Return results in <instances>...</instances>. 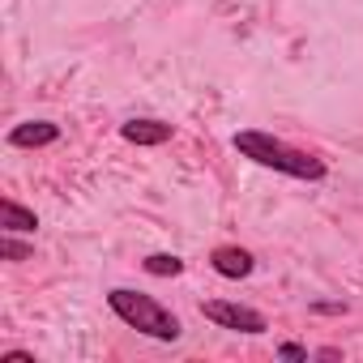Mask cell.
Returning <instances> with one entry per match:
<instances>
[{
  "label": "cell",
  "mask_w": 363,
  "mask_h": 363,
  "mask_svg": "<svg viewBox=\"0 0 363 363\" xmlns=\"http://www.w3.org/2000/svg\"><path fill=\"white\" fill-rule=\"evenodd\" d=\"M231 145L244 154V158H252L257 167H269V171H282V175H291V179H325V162L316 158V154H308V150H295V145H286L282 137H274V133H265V128H244V133H235L231 137Z\"/></svg>",
  "instance_id": "1"
},
{
  "label": "cell",
  "mask_w": 363,
  "mask_h": 363,
  "mask_svg": "<svg viewBox=\"0 0 363 363\" xmlns=\"http://www.w3.org/2000/svg\"><path fill=\"white\" fill-rule=\"evenodd\" d=\"M107 308H111L124 325H133L137 333L158 337V342H179V333H184L179 316H175V312H167V308H162L154 295H145V291L116 286V291H107Z\"/></svg>",
  "instance_id": "2"
},
{
  "label": "cell",
  "mask_w": 363,
  "mask_h": 363,
  "mask_svg": "<svg viewBox=\"0 0 363 363\" xmlns=\"http://www.w3.org/2000/svg\"><path fill=\"white\" fill-rule=\"evenodd\" d=\"M201 316L214 320V325H223V329H235V333H265V329H269V320H265L257 308L231 303V299H206V303H201Z\"/></svg>",
  "instance_id": "3"
},
{
  "label": "cell",
  "mask_w": 363,
  "mask_h": 363,
  "mask_svg": "<svg viewBox=\"0 0 363 363\" xmlns=\"http://www.w3.org/2000/svg\"><path fill=\"white\" fill-rule=\"evenodd\" d=\"M210 265H214V274H223V278H248V274L257 269V257H252L248 248L223 244V248L210 252Z\"/></svg>",
  "instance_id": "4"
},
{
  "label": "cell",
  "mask_w": 363,
  "mask_h": 363,
  "mask_svg": "<svg viewBox=\"0 0 363 363\" xmlns=\"http://www.w3.org/2000/svg\"><path fill=\"white\" fill-rule=\"evenodd\" d=\"M56 137H60V128L52 120H26L9 133V145L13 150H39V145H52Z\"/></svg>",
  "instance_id": "5"
},
{
  "label": "cell",
  "mask_w": 363,
  "mask_h": 363,
  "mask_svg": "<svg viewBox=\"0 0 363 363\" xmlns=\"http://www.w3.org/2000/svg\"><path fill=\"white\" fill-rule=\"evenodd\" d=\"M171 124H162V120H124L120 124V137L124 141H133V145H162V141H171Z\"/></svg>",
  "instance_id": "6"
},
{
  "label": "cell",
  "mask_w": 363,
  "mask_h": 363,
  "mask_svg": "<svg viewBox=\"0 0 363 363\" xmlns=\"http://www.w3.org/2000/svg\"><path fill=\"white\" fill-rule=\"evenodd\" d=\"M0 227H5L9 235H18V231L30 235L39 227V218H35V210H26V206H18V201L5 197V201H0Z\"/></svg>",
  "instance_id": "7"
},
{
  "label": "cell",
  "mask_w": 363,
  "mask_h": 363,
  "mask_svg": "<svg viewBox=\"0 0 363 363\" xmlns=\"http://www.w3.org/2000/svg\"><path fill=\"white\" fill-rule=\"evenodd\" d=\"M141 269L154 274V278H175V274H184V261H179L175 252H150L141 261Z\"/></svg>",
  "instance_id": "8"
},
{
  "label": "cell",
  "mask_w": 363,
  "mask_h": 363,
  "mask_svg": "<svg viewBox=\"0 0 363 363\" xmlns=\"http://www.w3.org/2000/svg\"><path fill=\"white\" fill-rule=\"evenodd\" d=\"M278 354H282V359H308V346H299V342H282Z\"/></svg>",
  "instance_id": "9"
}]
</instances>
